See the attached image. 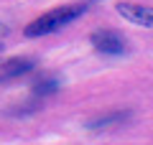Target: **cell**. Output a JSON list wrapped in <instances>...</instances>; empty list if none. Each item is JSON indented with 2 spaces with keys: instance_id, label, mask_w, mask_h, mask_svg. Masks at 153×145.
Segmentation results:
<instances>
[{
  "instance_id": "1",
  "label": "cell",
  "mask_w": 153,
  "mask_h": 145,
  "mask_svg": "<svg viewBox=\"0 0 153 145\" xmlns=\"http://www.w3.org/2000/svg\"><path fill=\"white\" fill-rule=\"evenodd\" d=\"M84 10H87V5H82V3L54 8V10L44 13L41 18L31 21L26 28H23V33H26L28 38H41V36H49V33H56V31H61L64 26H69L71 21H76Z\"/></svg>"
},
{
  "instance_id": "2",
  "label": "cell",
  "mask_w": 153,
  "mask_h": 145,
  "mask_svg": "<svg viewBox=\"0 0 153 145\" xmlns=\"http://www.w3.org/2000/svg\"><path fill=\"white\" fill-rule=\"evenodd\" d=\"M92 46L97 48L100 54H107V56H120L128 51V38L123 36L120 31L115 28H102V31H94L89 36Z\"/></svg>"
},
{
  "instance_id": "3",
  "label": "cell",
  "mask_w": 153,
  "mask_h": 145,
  "mask_svg": "<svg viewBox=\"0 0 153 145\" xmlns=\"http://www.w3.org/2000/svg\"><path fill=\"white\" fill-rule=\"evenodd\" d=\"M115 10L120 13L125 21L135 23V26H146V28L153 26V10L148 5H138V3H117Z\"/></svg>"
},
{
  "instance_id": "4",
  "label": "cell",
  "mask_w": 153,
  "mask_h": 145,
  "mask_svg": "<svg viewBox=\"0 0 153 145\" xmlns=\"http://www.w3.org/2000/svg\"><path fill=\"white\" fill-rule=\"evenodd\" d=\"M130 120V112H110V115H100V117L89 120L87 127L89 130H107L110 125H123Z\"/></svg>"
},
{
  "instance_id": "5",
  "label": "cell",
  "mask_w": 153,
  "mask_h": 145,
  "mask_svg": "<svg viewBox=\"0 0 153 145\" xmlns=\"http://www.w3.org/2000/svg\"><path fill=\"white\" fill-rule=\"evenodd\" d=\"M33 69V61L31 59H13L5 64L3 69V76H16V74H26V71Z\"/></svg>"
},
{
  "instance_id": "6",
  "label": "cell",
  "mask_w": 153,
  "mask_h": 145,
  "mask_svg": "<svg viewBox=\"0 0 153 145\" xmlns=\"http://www.w3.org/2000/svg\"><path fill=\"white\" fill-rule=\"evenodd\" d=\"M59 87H61L59 76H41V79L33 84V92H36V94H54Z\"/></svg>"
},
{
  "instance_id": "7",
  "label": "cell",
  "mask_w": 153,
  "mask_h": 145,
  "mask_svg": "<svg viewBox=\"0 0 153 145\" xmlns=\"http://www.w3.org/2000/svg\"><path fill=\"white\" fill-rule=\"evenodd\" d=\"M8 33H10V28H8L5 23H0V48H3V43H5V38H8Z\"/></svg>"
}]
</instances>
